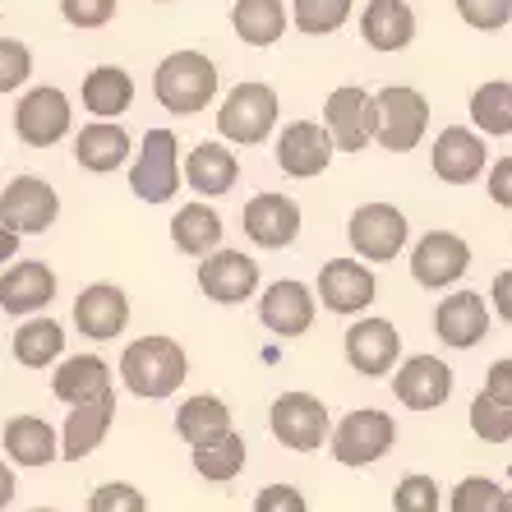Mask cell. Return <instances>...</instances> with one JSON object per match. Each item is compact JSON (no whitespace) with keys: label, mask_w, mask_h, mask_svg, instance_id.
Instances as JSON below:
<instances>
[{"label":"cell","mask_w":512,"mask_h":512,"mask_svg":"<svg viewBox=\"0 0 512 512\" xmlns=\"http://www.w3.org/2000/svg\"><path fill=\"white\" fill-rule=\"evenodd\" d=\"M74 157H79L84 171L111 176V171H120L125 157H130V134L120 130L116 120H93V125L79 130V139H74Z\"/></svg>","instance_id":"obj_28"},{"label":"cell","mask_w":512,"mask_h":512,"mask_svg":"<svg viewBox=\"0 0 512 512\" xmlns=\"http://www.w3.org/2000/svg\"><path fill=\"white\" fill-rule=\"evenodd\" d=\"M60 14L74 28H102L116 19V0H60Z\"/></svg>","instance_id":"obj_44"},{"label":"cell","mask_w":512,"mask_h":512,"mask_svg":"<svg viewBox=\"0 0 512 512\" xmlns=\"http://www.w3.org/2000/svg\"><path fill=\"white\" fill-rule=\"evenodd\" d=\"M393 393L411 411H439L453 397V370L439 356H411L402 360V370L393 374Z\"/></svg>","instance_id":"obj_18"},{"label":"cell","mask_w":512,"mask_h":512,"mask_svg":"<svg viewBox=\"0 0 512 512\" xmlns=\"http://www.w3.org/2000/svg\"><path fill=\"white\" fill-rule=\"evenodd\" d=\"M254 512H310V503H305V494L296 485H268L259 489Z\"/></svg>","instance_id":"obj_45"},{"label":"cell","mask_w":512,"mask_h":512,"mask_svg":"<svg viewBox=\"0 0 512 512\" xmlns=\"http://www.w3.org/2000/svg\"><path fill=\"white\" fill-rule=\"evenodd\" d=\"M199 286L217 305H240L259 291V263L240 250H213L199 263Z\"/></svg>","instance_id":"obj_17"},{"label":"cell","mask_w":512,"mask_h":512,"mask_svg":"<svg viewBox=\"0 0 512 512\" xmlns=\"http://www.w3.org/2000/svg\"><path fill=\"white\" fill-rule=\"evenodd\" d=\"M471 268V245H466L457 231H429V236L416 240L411 250V277L425 291H448L457 286Z\"/></svg>","instance_id":"obj_9"},{"label":"cell","mask_w":512,"mask_h":512,"mask_svg":"<svg viewBox=\"0 0 512 512\" xmlns=\"http://www.w3.org/2000/svg\"><path fill=\"white\" fill-rule=\"evenodd\" d=\"M333 153H337V143L328 134V125H319V120H291L282 130V139H277L273 157H277V167H282V176L310 180L319 171H328Z\"/></svg>","instance_id":"obj_13"},{"label":"cell","mask_w":512,"mask_h":512,"mask_svg":"<svg viewBox=\"0 0 512 512\" xmlns=\"http://www.w3.org/2000/svg\"><path fill=\"white\" fill-rule=\"evenodd\" d=\"M176 434L190 443V448H199V443H213V439H222V434H231L227 402H222V397H213V393L190 397V402L176 411Z\"/></svg>","instance_id":"obj_32"},{"label":"cell","mask_w":512,"mask_h":512,"mask_svg":"<svg viewBox=\"0 0 512 512\" xmlns=\"http://www.w3.org/2000/svg\"><path fill=\"white\" fill-rule=\"evenodd\" d=\"M14 134H19L28 148H51V143H60L70 134V97L51 84L28 88L24 102L14 107Z\"/></svg>","instance_id":"obj_12"},{"label":"cell","mask_w":512,"mask_h":512,"mask_svg":"<svg viewBox=\"0 0 512 512\" xmlns=\"http://www.w3.org/2000/svg\"><path fill=\"white\" fill-rule=\"evenodd\" d=\"M51 393L60 397V402H97V397L111 393V365L102 356H70L60 360V370L51 374Z\"/></svg>","instance_id":"obj_27"},{"label":"cell","mask_w":512,"mask_h":512,"mask_svg":"<svg viewBox=\"0 0 512 512\" xmlns=\"http://www.w3.org/2000/svg\"><path fill=\"white\" fill-rule=\"evenodd\" d=\"M323 125L333 134L337 153H365V143L374 139V125H379V111H374V93L346 84L333 88L328 102H323Z\"/></svg>","instance_id":"obj_10"},{"label":"cell","mask_w":512,"mask_h":512,"mask_svg":"<svg viewBox=\"0 0 512 512\" xmlns=\"http://www.w3.org/2000/svg\"><path fill=\"white\" fill-rule=\"evenodd\" d=\"M489 300H494V314H499L503 323H512V268L494 277V286H489Z\"/></svg>","instance_id":"obj_48"},{"label":"cell","mask_w":512,"mask_h":512,"mask_svg":"<svg viewBox=\"0 0 512 512\" xmlns=\"http://www.w3.org/2000/svg\"><path fill=\"white\" fill-rule=\"evenodd\" d=\"M259 319L268 333L277 337H300V333H310V323H314V291L305 282H273L268 291H263L259 300Z\"/></svg>","instance_id":"obj_23"},{"label":"cell","mask_w":512,"mask_h":512,"mask_svg":"<svg viewBox=\"0 0 512 512\" xmlns=\"http://www.w3.org/2000/svg\"><path fill=\"white\" fill-rule=\"evenodd\" d=\"M190 374V360H185V346L171 342V337H134L120 356V379L134 397H171Z\"/></svg>","instance_id":"obj_1"},{"label":"cell","mask_w":512,"mask_h":512,"mask_svg":"<svg viewBox=\"0 0 512 512\" xmlns=\"http://www.w3.org/2000/svg\"><path fill=\"white\" fill-rule=\"evenodd\" d=\"M397 356H402V333L388 319L370 314V319H356L346 328V360L365 379H383L397 365Z\"/></svg>","instance_id":"obj_16"},{"label":"cell","mask_w":512,"mask_h":512,"mask_svg":"<svg viewBox=\"0 0 512 512\" xmlns=\"http://www.w3.org/2000/svg\"><path fill=\"white\" fill-rule=\"evenodd\" d=\"M33 74V51L14 37H0V93H14Z\"/></svg>","instance_id":"obj_43"},{"label":"cell","mask_w":512,"mask_h":512,"mask_svg":"<svg viewBox=\"0 0 512 512\" xmlns=\"http://www.w3.org/2000/svg\"><path fill=\"white\" fill-rule=\"evenodd\" d=\"M125 323H130V300L120 291L116 282H93L79 291L74 300V328L93 342H111V337L125 333Z\"/></svg>","instance_id":"obj_19"},{"label":"cell","mask_w":512,"mask_h":512,"mask_svg":"<svg viewBox=\"0 0 512 512\" xmlns=\"http://www.w3.org/2000/svg\"><path fill=\"white\" fill-rule=\"evenodd\" d=\"M60 217V199L42 176H14L0 190V222L19 236H42Z\"/></svg>","instance_id":"obj_11"},{"label":"cell","mask_w":512,"mask_h":512,"mask_svg":"<svg viewBox=\"0 0 512 512\" xmlns=\"http://www.w3.org/2000/svg\"><path fill=\"white\" fill-rule=\"evenodd\" d=\"M153 93L171 116H199L217 97V65L203 51H171L153 74Z\"/></svg>","instance_id":"obj_2"},{"label":"cell","mask_w":512,"mask_h":512,"mask_svg":"<svg viewBox=\"0 0 512 512\" xmlns=\"http://www.w3.org/2000/svg\"><path fill=\"white\" fill-rule=\"evenodd\" d=\"M397 443V425L379 406H360L333 429V457L342 466H374Z\"/></svg>","instance_id":"obj_8"},{"label":"cell","mask_w":512,"mask_h":512,"mask_svg":"<svg viewBox=\"0 0 512 512\" xmlns=\"http://www.w3.org/2000/svg\"><path fill=\"white\" fill-rule=\"evenodd\" d=\"M485 393L503 397V402H512V356H499L494 365L485 370Z\"/></svg>","instance_id":"obj_47"},{"label":"cell","mask_w":512,"mask_h":512,"mask_svg":"<svg viewBox=\"0 0 512 512\" xmlns=\"http://www.w3.org/2000/svg\"><path fill=\"white\" fill-rule=\"evenodd\" d=\"M443 494L434 476H402L393 489V512H439Z\"/></svg>","instance_id":"obj_40"},{"label":"cell","mask_w":512,"mask_h":512,"mask_svg":"<svg viewBox=\"0 0 512 512\" xmlns=\"http://www.w3.org/2000/svg\"><path fill=\"white\" fill-rule=\"evenodd\" d=\"M374 296H379V282H374V273L365 268V263L356 259H328L319 268V300L323 310L333 314H365L374 305Z\"/></svg>","instance_id":"obj_15"},{"label":"cell","mask_w":512,"mask_h":512,"mask_svg":"<svg viewBox=\"0 0 512 512\" xmlns=\"http://www.w3.org/2000/svg\"><path fill=\"white\" fill-rule=\"evenodd\" d=\"M466 416H471V434L480 443H512V402L480 388L471 397V406H466Z\"/></svg>","instance_id":"obj_37"},{"label":"cell","mask_w":512,"mask_h":512,"mask_svg":"<svg viewBox=\"0 0 512 512\" xmlns=\"http://www.w3.org/2000/svg\"><path fill=\"white\" fill-rule=\"evenodd\" d=\"M222 217L208 208V203H185L176 217H171V240H176L180 254L190 259H208L213 250H222Z\"/></svg>","instance_id":"obj_29"},{"label":"cell","mask_w":512,"mask_h":512,"mask_svg":"<svg viewBox=\"0 0 512 512\" xmlns=\"http://www.w3.org/2000/svg\"><path fill=\"white\" fill-rule=\"evenodd\" d=\"M429 162H434V176L443 185H471V180H480L489 171V148L480 139V130L448 125L429 148Z\"/></svg>","instance_id":"obj_14"},{"label":"cell","mask_w":512,"mask_h":512,"mask_svg":"<svg viewBox=\"0 0 512 512\" xmlns=\"http://www.w3.org/2000/svg\"><path fill=\"white\" fill-rule=\"evenodd\" d=\"M457 14L476 33H499L512 24V0H457Z\"/></svg>","instance_id":"obj_41"},{"label":"cell","mask_w":512,"mask_h":512,"mask_svg":"<svg viewBox=\"0 0 512 512\" xmlns=\"http://www.w3.org/2000/svg\"><path fill=\"white\" fill-rule=\"evenodd\" d=\"M153 5H162V0H153Z\"/></svg>","instance_id":"obj_53"},{"label":"cell","mask_w":512,"mask_h":512,"mask_svg":"<svg viewBox=\"0 0 512 512\" xmlns=\"http://www.w3.org/2000/svg\"><path fill=\"white\" fill-rule=\"evenodd\" d=\"M374 111H379V125H374V139L388 148V153H411L420 148L429 130V102L420 88L406 84H388L374 93Z\"/></svg>","instance_id":"obj_4"},{"label":"cell","mask_w":512,"mask_h":512,"mask_svg":"<svg viewBox=\"0 0 512 512\" xmlns=\"http://www.w3.org/2000/svg\"><path fill=\"white\" fill-rule=\"evenodd\" d=\"M286 10L282 0H236L231 5V28L240 33V42H250V47H273L277 37L286 33Z\"/></svg>","instance_id":"obj_33"},{"label":"cell","mask_w":512,"mask_h":512,"mask_svg":"<svg viewBox=\"0 0 512 512\" xmlns=\"http://www.w3.org/2000/svg\"><path fill=\"white\" fill-rule=\"evenodd\" d=\"M14 503V471L0 462V508H10Z\"/></svg>","instance_id":"obj_50"},{"label":"cell","mask_w":512,"mask_h":512,"mask_svg":"<svg viewBox=\"0 0 512 512\" xmlns=\"http://www.w3.org/2000/svg\"><path fill=\"white\" fill-rule=\"evenodd\" d=\"M60 351H65V328L56 319H24V328L14 333V360L28 365V370H47L56 365Z\"/></svg>","instance_id":"obj_34"},{"label":"cell","mask_w":512,"mask_h":512,"mask_svg":"<svg viewBox=\"0 0 512 512\" xmlns=\"http://www.w3.org/2000/svg\"><path fill=\"white\" fill-rule=\"evenodd\" d=\"M180 139L171 130H148L139 143V157H134L130 171V190L143 203H171V194L180 190Z\"/></svg>","instance_id":"obj_5"},{"label":"cell","mask_w":512,"mask_h":512,"mask_svg":"<svg viewBox=\"0 0 512 512\" xmlns=\"http://www.w3.org/2000/svg\"><path fill=\"white\" fill-rule=\"evenodd\" d=\"M503 503H508V494L489 476H466L448 494V512H503Z\"/></svg>","instance_id":"obj_39"},{"label":"cell","mask_w":512,"mask_h":512,"mask_svg":"<svg viewBox=\"0 0 512 512\" xmlns=\"http://www.w3.org/2000/svg\"><path fill=\"white\" fill-rule=\"evenodd\" d=\"M236 176H240V162H236V153H231L227 143H208V139H203L199 148L185 157V185H190L194 194H203V199L231 194Z\"/></svg>","instance_id":"obj_26"},{"label":"cell","mask_w":512,"mask_h":512,"mask_svg":"<svg viewBox=\"0 0 512 512\" xmlns=\"http://www.w3.org/2000/svg\"><path fill=\"white\" fill-rule=\"evenodd\" d=\"M277 111H282V102H277L273 84L245 79V84L231 88L227 102H222V111H217V130H222V139L227 143L254 148V143H263L268 134H273Z\"/></svg>","instance_id":"obj_3"},{"label":"cell","mask_w":512,"mask_h":512,"mask_svg":"<svg viewBox=\"0 0 512 512\" xmlns=\"http://www.w3.org/2000/svg\"><path fill=\"white\" fill-rule=\"evenodd\" d=\"M503 512H512V489H508V503H503Z\"/></svg>","instance_id":"obj_51"},{"label":"cell","mask_w":512,"mask_h":512,"mask_svg":"<svg viewBox=\"0 0 512 512\" xmlns=\"http://www.w3.org/2000/svg\"><path fill=\"white\" fill-rule=\"evenodd\" d=\"M79 97H84L88 116H125V107L134 102V79L120 65H97V70L84 74V93Z\"/></svg>","instance_id":"obj_31"},{"label":"cell","mask_w":512,"mask_h":512,"mask_svg":"<svg viewBox=\"0 0 512 512\" xmlns=\"http://www.w3.org/2000/svg\"><path fill=\"white\" fill-rule=\"evenodd\" d=\"M33 512H51V508H33Z\"/></svg>","instance_id":"obj_52"},{"label":"cell","mask_w":512,"mask_h":512,"mask_svg":"<svg viewBox=\"0 0 512 512\" xmlns=\"http://www.w3.org/2000/svg\"><path fill=\"white\" fill-rule=\"evenodd\" d=\"M245 457H250V448H245V439L231 429L222 439L194 448V471H199L203 480H213V485H227V480H236L240 471H245Z\"/></svg>","instance_id":"obj_35"},{"label":"cell","mask_w":512,"mask_h":512,"mask_svg":"<svg viewBox=\"0 0 512 512\" xmlns=\"http://www.w3.org/2000/svg\"><path fill=\"white\" fill-rule=\"evenodd\" d=\"M245 236L263 250H286L300 236V203L286 194L263 190L245 203Z\"/></svg>","instance_id":"obj_20"},{"label":"cell","mask_w":512,"mask_h":512,"mask_svg":"<svg viewBox=\"0 0 512 512\" xmlns=\"http://www.w3.org/2000/svg\"><path fill=\"white\" fill-rule=\"evenodd\" d=\"M14 254H19V231H10L0 222V263H10Z\"/></svg>","instance_id":"obj_49"},{"label":"cell","mask_w":512,"mask_h":512,"mask_svg":"<svg viewBox=\"0 0 512 512\" xmlns=\"http://www.w3.org/2000/svg\"><path fill=\"white\" fill-rule=\"evenodd\" d=\"M351 5L356 0H291V19H296L300 33L328 37L351 19Z\"/></svg>","instance_id":"obj_38"},{"label":"cell","mask_w":512,"mask_h":512,"mask_svg":"<svg viewBox=\"0 0 512 512\" xmlns=\"http://www.w3.org/2000/svg\"><path fill=\"white\" fill-rule=\"evenodd\" d=\"M268 425H273L277 443L296 448V453H314L333 439V416L314 393H282L268 411Z\"/></svg>","instance_id":"obj_7"},{"label":"cell","mask_w":512,"mask_h":512,"mask_svg":"<svg viewBox=\"0 0 512 512\" xmlns=\"http://www.w3.org/2000/svg\"><path fill=\"white\" fill-rule=\"evenodd\" d=\"M406 213L393 208V203H360L356 213L346 217V240H351V250L360 259L370 263H393L397 254L406 250Z\"/></svg>","instance_id":"obj_6"},{"label":"cell","mask_w":512,"mask_h":512,"mask_svg":"<svg viewBox=\"0 0 512 512\" xmlns=\"http://www.w3.org/2000/svg\"><path fill=\"white\" fill-rule=\"evenodd\" d=\"M471 125L480 134H512V84L503 79H489L471 93Z\"/></svg>","instance_id":"obj_36"},{"label":"cell","mask_w":512,"mask_h":512,"mask_svg":"<svg viewBox=\"0 0 512 512\" xmlns=\"http://www.w3.org/2000/svg\"><path fill=\"white\" fill-rule=\"evenodd\" d=\"M88 512H148V499H143L134 485L111 480V485H97L93 494H88Z\"/></svg>","instance_id":"obj_42"},{"label":"cell","mask_w":512,"mask_h":512,"mask_svg":"<svg viewBox=\"0 0 512 512\" xmlns=\"http://www.w3.org/2000/svg\"><path fill=\"white\" fill-rule=\"evenodd\" d=\"M360 37L374 51H406L416 42V10L406 0H370L360 14Z\"/></svg>","instance_id":"obj_25"},{"label":"cell","mask_w":512,"mask_h":512,"mask_svg":"<svg viewBox=\"0 0 512 512\" xmlns=\"http://www.w3.org/2000/svg\"><path fill=\"white\" fill-rule=\"evenodd\" d=\"M51 300H56V273H51L42 259L14 263L10 273L0 277V310L14 314V319L42 314Z\"/></svg>","instance_id":"obj_22"},{"label":"cell","mask_w":512,"mask_h":512,"mask_svg":"<svg viewBox=\"0 0 512 512\" xmlns=\"http://www.w3.org/2000/svg\"><path fill=\"white\" fill-rule=\"evenodd\" d=\"M111 420H116V393L97 397V402H79L65 416V429H60V457L65 462H84L97 443L107 439Z\"/></svg>","instance_id":"obj_24"},{"label":"cell","mask_w":512,"mask_h":512,"mask_svg":"<svg viewBox=\"0 0 512 512\" xmlns=\"http://www.w3.org/2000/svg\"><path fill=\"white\" fill-rule=\"evenodd\" d=\"M434 333H439L443 346H453V351L480 346L489 333L485 296H476V291H453V296H443L439 310H434Z\"/></svg>","instance_id":"obj_21"},{"label":"cell","mask_w":512,"mask_h":512,"mask_svg":"<svg viewBox=\"0 0 512 512\" xmlns=\"http://www.w3.org/2000/svg\"><path fill=\"white\" fill-rule=\"evenodd\" d=\"M489 199L499 203V208H512V157H499L494 167H489Z\"/></svg>","instance_id":"obj_46"},{"label":"cell","mask_w":512,"mask_h":512,"mask_svg":"<svg viewBox=\"0 0 512 512\" xmlns=\"http://www.w3.org/2000/svg\"><path fill=\"white\" fill-rule=\"evenodd\" d=\"M5 453H10L14 466H51L60 457V439L47 420L14 416L5 425Z\"/></svg>","instance_id":"obj_30"}]
</instances>
